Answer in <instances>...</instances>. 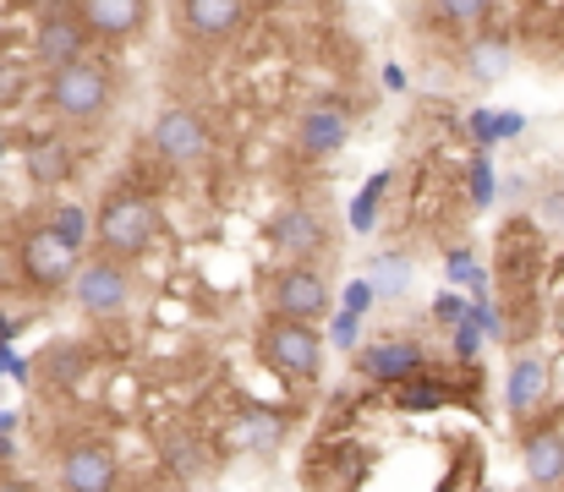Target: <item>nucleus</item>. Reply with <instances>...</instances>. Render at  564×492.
Returning a JSON list of instances; mask_svg holds the SVG:
<instances>
[{"label": "nucleus", "instance_id": "obj_1", "mask_svg": "<svg viewBox=\"0 0 564 492\" xmlns=\"http://www.w3.org/2000/svg\"><path fill=\"white\" fill-rule=\"evenodd\" d=\"M94 241L105 258H143L160 241V197L143 181H116L94 208Z\"/></svg>", "mask_w": 564, "mask_h": 492}, {"label": "nucleus", "instance_id": "obj_2", "mask_svg": "<svg viewBox=\"0 0 564 492\" xmlns=\"http://www.w3.org/2000/svg\"><path fill=\"white\" fill-rule=\"evenodd\" d=\"M110 99H116V72H110L105 61H94V55L66 61V66H55V72L44 77V105H50V116H61L66 127H94V121L110 110Z\"/></svg>", "mask_w": 564, "mask_h": 492}, {"label": "nucleus", "instance_id": "obj_3", "mask_svg": "<svg viewBox=\"0 0 564 492\" xmlns=\"http://www.w3.org/2000/svg\"><path fill=\"white\" fill-rule=\"evenodd\" d=\"M258 356L274 378H285L291 389H307L324 378V334L318 324H302V318H280L269 313V324L258 328Z\"/></svg>", "mask_w": 564, "mask_h": 492}, {"label": "nucleus", "instance_id": "obj_4", "mask_svg": "<svg viewBox=\"0 0 564 492\" xmlns=\"http://www.w3.org/2000/svg\"><path fill=\"white\" fill-rule=\"evenodd\" d=\"M149 149H154V160L165 164V170H203V164L214 160V132H208V121L187 110V105H171V110H160L154 116V127H149Z\"/></svg>", "mask_w": 564, "mask_h": 492}, {"label": "nucleus", "instance_id": "obj_5", "mask_svg": "<svg viewBox=\"0 0 564 492\" xmlns=\"http://www.w3.org/2000/svg\"><path fill=\"white\" fill-rule=\"evenodd\" d=\"M77 263H83V247H72V241L55 236L50 225H33V230H22V241H17V269H22V280H28L33 291H66L72 274H77Z\"/></svg>", "mask_w": 564, "mask_h": 492}, {"label": "nucleus", "instance_id": "obj_6", "mask_svg": "<svg viewBox=\"0 0 564 492\" xmlns=\"http://www.w3.org/2000/svg\"><path fill=\"white\" fill-rule=\"evenodd\" d=\"M72 302L88 313V318H99V324H110V318H121L127 307H132V269L121 263V258H88V263H77V274H72Z\"/></svg>", "mask_w": 564, "mask_h": 492}, {"label": "nucleus", "instance_id": "obj_7", "mask_svg": "<svg viewBox=\"0 0 564 492\" xmlns=\"http://www.w3.org/2000/svg\"><path fill=\"white\" fill-rule=\"evenodd\" d=\"M269 313L302 318V324L329 318V280H324L313 263H285V269L269 280Z\"/></svg>", "mask_w": 564, "mask_h": 492}, {"label": "nucleus", "instance_id": "obj_8", "mask_svg": "<svg viewBox=\"0 0 564 492\" xmlns=\"http://www.w3.org/2000/svg\"><path fill=\"white\" fill-rule=\"evenodd\" d=\"M55 482H61V492H116L121 488V460H116L110 444H99V438H77V444L61 449V460H55Z\"/></svg>", "mask_w": 564, "mask_h": 492}, {"label": "nucleus", "instance_id": "obj_9", "mask_svg": "<svg viewBox=\"0 0 564 492\" xmlns=\"http://www.w3.org/2000/svg\"><path fill=\"white\" fill-rule=\"evenodd\" d=\"M269 247L285 252V263H318V258L329 252V225H324L318 208L285 203V208H274V219H269Z\"/></svg>", "mask_w": 564, "mask_h": 492}, {"label": "nucleus", "instance_id": "obj_10", "mask_svg": "<svg viewBox=\"0 0 564 492\" xmlns=\"http://www.w3.org/2000/svg\"><path fill=\"white\" fill-rule=\"evenodd\" d=\"M422 367H433V356H427V345L411 339V334H378V339H368V345L357 350V372H362L368 383H383V389L405 383V378L422 372Z\"/></svg>", "mask_w": 564, "mask_h": 492}, {"label": "nucleus", "instance_id": "obj_11", "mask_svg": "<svg viewBox=\"0 0 564 492\" xmlns=\"http://www.w3.org/2000/svg\"><path fill=\"white\" fill-rule=\"evenodd\" d=\"M88 44H94V39H88L77 6H50V11L33 22V61H39L44 72H55V66H66V61H83Z\"/></svg>", "mask_w": 564, "mask_h": 492}, {"label": "nucleus", "instance_id": "obj_12", "mask_svg": "<svg viewBox=\"0 0 564 492\" xmlns=\"http://www.w3.org/2000/svg\"><path fill=\"white\" fill-rule=\"evenodd\" d=\"M521 460H527L532 488H564V422L554 416L521 422Z\"/></svg>", "mask_w": 564, "mask_h": 492}, {"label": "nucleus", "instance_id": "obj_13", "mask_svg": "<svg viewBox=\"0 0 564 492\" xmlns=\"http://www.w3.org/2000/svg\"><path fill=\"white\" fill-rule=\"evenodd\" d=\"M351 143V110L346 105H307L296 116V154L302 160H335Z\"/></svg>", "mask_w": 564, "mask_h": 492}, {"label": "nucleus", "instance_id": "obj_14", "mask_svg": "<svg viewBox=\"0 0 564 492\" xmlns=\"http://www.w3.org/2000/svg\"><path fill=\"white\" fill-rule=\"evenodd\" d=\"M88 39L99 44H127L149 28V0H72Z\"/></svg>", "mask_w": 564, "mask_h": 492}, {"label": "nucleus", "instance_id": "obj_15", "mask_svg": "<svg viewBox=\"0 0 564 492\" xmlns=\"http://www.w3.org/2000/svg\"><path fill=\"white\" fill-rule=\"evenodd\" d=\"M543 405H549V361L532 356V350L510 356V372H505V411H510V422H532Z\"/></svg>", "mask_w": 564, "mask_h": 492}, {"label": "nucleus", "instance_id": "obj_16", "mask_svg": "<svg viewBox=\"0 0 564 492\" xmlns=\"http://www.w3.org/2000/svg\"><path fill=\"white\" fill-rule=\"evenodd\" d=\"M455 66H460V77H471V83H505L510 66H516V44H510V33H494V28L466 33Z\"/></svg>", "mask_w": 564, "mask_h": 492}, {"label": "nucleus", "instance_id": "obj_17", "mask_svg": "<svg viewBox=\"0 0 564 492\" xmlns=\"http://www.w3.org/2000/svg\"><path fill=\"white\" fill-rule=\"evenodd\" d=\"M247 22V0H182V28L192 44H230Z\"/></svg>", "mask_w": 564, "mask_h": 492}, {"label": "nucleus", "instance_id": "obj_18", "mask_svg": "<svg viewBox=\"0 0 564 492\" xmlns=\"http://www.w3.org/2000/svg\"><path fill=\"white\" fill-rule=\"evenodd\" d=\"M460 394H466V389H460L449 372H433V367H422V372H411L405 383L389 389L394 411H411V416H422V411H444V405H455Z\"/></svg>", "mask_w": 564, "mask_h": 492}, {"label": "nucleus", "instance_id": "obj_19", "mask_svg": "<svg viewBox=\"0 0 564 492\" xmlns=\"http://www.w3.org/2000/svg\"><path fill=\"white\" fill-rule=\"evenodd\" d=\"M22 170H28V181L33 186H66L72 175H77V154H72V143L66 138H55V132H44V138H28V149H22Z\"/></svg>", "mask_w": 564, "mask_h": 492}, {"label": "nucleus", "instance_id": "obj_20", "mask_svg": "<svg viewBox=\"0 0 564 492\" xmlns=\"http://www.w3.org/2000/svg\"><path fill=\"white\" fill-rule=\"evenodd\" d=\"M154 444H160V460H165V471H171V477L197 482V477L208 471V444H203L192 427H182V422L154 427Z\"/></svg>", "mask_w": 564, "mask_h": 492}, {"label": "nucleus", "instance_id": "obj_21", "mask_svg": "<svg viewBox=\"0 0 564 492\" xmlns=\"http://www.w3.org/2000/svg\"><path fill=\"white\" fill-rule=\"evenodd\" d=\"M230 438H236L241 449H252V455H269V449L285 444V416L269 411V405H241V411L230 416Z\"/></svg>", "mask_w": 564, "mask_h": 492}, {"label": "nucleus", "instance_id": "obj_22", "mask_svg": "<svg viewBox=\"0 0 564 492\" xmlns=\"http://www.w3.org/2000/svg\"><path fill=\"white\" fill-rule=\"evenodd\" d=\"M494 6H499V0H427V17H433L449 39H466V33L494 28Z\"/></svg>", "mask_w": 564, "mask_h": 492}, {"label": "nucleus", "instance_id": "obj_23", "mask_svg": "<svg viewBox=\"0 0 564 492\" xmlns=\"http://www.w3.org/2000/svg\"><path fill=\"white\" fill-rule=\"evenodd\" d=\"M83 372H88V350H83V345H72V339H61V345H50V350L39 356V378H44V383H55V389L77 383Z\"/></svg>", "mask_w": 564, "mask_h": 492}, {"label": "nucleus", "instance_id": "obj_24", "mask_svg": "<svg viewBox=\"0 0 564 492\" xmlns=\"http://www.w3.org/2000/svg\"><path fill=\"white\" fill-rule=\"evenodd\" d=\"M368 285H373L383 302H400L411 291V258L405 252H378L373 269H368Z\"/></svg>", "mask_w": 564, "mask_h": 492}, {"label": "nucleus", "instance_id": "obj_25", "mask_svg": "<svg viewBox=\"0 0 564 492\" xmlns=\"http://www.w3.org/2000/svg\"><path fill=\"white\" fill-rule=\"evenodd\" d=\"M444 274H449V285H455V291H471V296H488V291H494V274H488L466 247L444 252Z\"/></svg>", "mask_w": 564, "mask_h": 492}, {"label": "nucleus", "instance_id": "obj_26", "mask_svg": "<svg viewBox=\"0 0 564 492\" xmlns=\"http://www.w3.org/2000/svg\"><path fill=\"white\" fill-rule=\"evenodd\" d=\"M389 186H394V175L383 170V175H373L362 192H357V203H351V230L357 236H373L378 225V208H383V197H389Z\"/></svg>", "mask_w": 564, "mask_h": 492}, {"label": "nucleus", "instance_id": "obj_27", "mask_svg": "<svg viewBox=\"0 0 564 492\" xmlns=\"http://www.w3.org/2000/svg\"><path fill=\"white\" fill-rule=\"evenodd\" d=\"M28 99V61L0 50V110H17Z\"/></svg>", "mask_w": 564, "mask_h": 492}, {"label": "nucleus", "instance_id": "obj_28", "mask_svg": "<svg viewBox=\"0 0 564 492\" xmlns=\"http://www.w3.org/2000/svg\"><path fill=\"white\" fill-rule=\"evenodd\" d=\"M50 230H55V236H66L72 247H83V241L94 236V219H88V208H83V203H61V208H55V219H50Z\"/></svg>", "mask_w": 564, "mask_h": 492}, {"label": "nucleus", "instance_id": "obj_29", "mask_svg": "<svg viewBox=\"0 0 564 492\" xmlns=\"http://www.w3.org/2000/svg\"><path fill=\"white\" fill-rule=\"evenodd\" d=\"M466 192H471V208H488L494 203V160L477 154L471 170H466Z\"/></svg>", "mask_w": 564, "mask_h": 492}, {"label": "nucleus", "instance_id": "obj_30", "mask_svg": "<svg viewBox=\"0 0 564 492\" xmlns=\"http://www.w3.org/2000/svg\"><path fill=\"white\" fill-rule=\"evenodd\" d=\"M466 138L488 154V149L499 143V121H494V110H471V116H466Z\"/></svg>", "mask_w": 564, "mask_h": 492}, {"label": "nucleus", "instance_id": "obj_31", "mask_svg": "<svg viewBox=\"0 0 564 492\" xmlns=\"http://www.w3.org/2000/svg\"><path fill=\"white\" fill-rule=\"evenodd\" d=\"M357 334H362V318L340 307V313L329 318V334H324V345H340V350H351V345H357Z\"/></svg>", "mask_w": 564, "mask_h": 492}, {"label": "nucleus", "instance_id": "obj_32", "mask_svg": "<svg viewBox=\"0 0 564 492\" xmlns=\"http://www.w3.org/2000/svg\"><path fill=\"white\" fill-rule=\"evenodd\" d=\"M466 307H471V296H460V291H444L438 302H433V324H460L466 318Z\"/></svg>", "mask_w": 564, "mask_h": 492}, {"label": "nucleus", "instance_id": "obj_33", "mask_svg": "<svg viewBox=\"0 0 564 492\" xmlns=\"http://www.w3.org/2000/svg\"><path fill=\"white\" fill-rule=\"evenodd\" d=\"M373 302H378V291L368 285V280H351V285H346V296H340V307H346V313H357V318H368V307H373Z\"/></svg>", "mask_w": 564, "mask_h": 492}, {"label": "nucleus", "instance_id": "obj_34", "mask_svg": "<svg viewBox=\"0 0 564 492\" xmlns=\"http://www.w3.org/2000/svg\"><path fill=\"white\" fill-rule=\"evenodd\" d=\"M538 208H543V219H549V225H560L564 230V186L543 192V197H538Z\"/></svg>", "mask_w": 564, "mask_h": 492}, {"label": "nucleus", "instance_id": "obj_35", "mask_svg": "<svg viewBox=\"0 0 564 492\" xmlns=\"http://www.w3.org/2000/svg\"><path fill=\"white\" fill-rule=\"evenodd\" d=\"M494 121H499V143L527 132V116H521V110H494Z\"/></svg>", "mask_w": 564, "mask_h": 492}, {"label": "nucleus", "instance_id": "obj_36", "mask_svg": "<svg viewBox=\"0 0 564 492\" xmlns=\"http://www.w3.org/2000/svg\"><path fill=\"white\" fill-rule=\"evenodd\" d=\"M383 88H389V94H405V72H400L394 61L383 66Z\"/></svg>", "mask_w": 564, "mask_h": 492}, {"label": "nucleus", "instance_id": "obj_37", "mask_svg": "<svg viewBox=\"0 0 564 492\" xmlns=\"http://www.w3.org/2000/svg\"><path fill=\"white\" fill-rule=\"evenodd\" d=\"M0 492H39L33 482H22V477H0Z\"/></svg>", "mask_w": 564, "mask_h": 492}, {"label": "nucleus", "instance_id": "obj_38", "mask_svg": "<svg viewBox=\"0 0 564 492\" xmlns=\"http://www.w3.org/2000/svg\"><path fill=\"white\" fill-rule=\"evenodd\" d=\"M433 492H460V488H455V482H438V488H433Z\"/></svg>", "mask_w": 564, "mask_h": 492}, {"label": "nucleus", "instance_id": "obj_39", "mask_svg": "<svg viewBox=\"0 0 564 492\" xmlns=\"http://www.w3.org/2000/svg\"><path fill=\"white\" fill-rule=\"evenodd\" d=\"M521 492H549V488H521Z\"/></svg>", "mask_w": 564, "mask_h": 492}, {"label": "nucleus", "instance_id": "obj_40", "mask_svg": "<svg viewBox=\"0 0 564 492\" xmlns=\"http://www.w3.org/2000/svg\"><path fill=\"white\" fill-rule=\"evenodd\" d=\"M560 22H564V6H560Z\"/></svg>", "mask_w": 564, "mask_h": 492}]
</instances>
